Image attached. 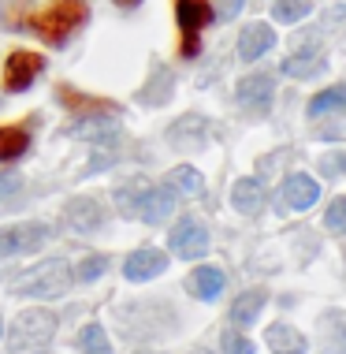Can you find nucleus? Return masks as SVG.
<instances>
[{
  "mask_svg": "<svg viewBox=\"0 0 346 354\" xmlns=\"http://www.w3.org/2000/svg\"><path fill=\"white\" fill-rule=\"evenodd\" d=\"M86 19H90V4H86V0H49L41 12H34L26 19V26H30L45 45H64Z\"/></svg>",
  "mask_w": 346,
  "mask_h": 354,
  "instance_id": "1",
  "label": "nucleus"
},
{
  "mask_svg": "<svg viewBox=\"0 0 346 354\" xmlns=\"http://www.w3.org/2000/svg\"><path fill=\"white\" fill-rule=\"evenodd\" d=\"M56 336V313L52 310H23L8 328L4 347L12 354H45Z\"/></svg>",
  "mask_w": 346,
  "mask_h": 354,
  "instance_id": "2",
  "label": "nucleus"
},
{
  "mask_svg": "<svg viewBox=\"0 0 346 354\" xmlns=\"http://www.w3.org/2000/svg\"><path fill=\"white\" fill-rule=\"evenodd\" d=\"M67 287H71V265L64 257H49V261L26 269L23 276H15L12 291L26 295V299H60L67 295Z\"/></svg>",
  "mask_w": 346,
  "mask_h": 354,
  "instance_id": "3",
  "label": "nucleus"
},
{
  "mask_svg": "<svg viewBox=\"0 0 346 354\" xmlns=\"http://www.w3.org/2000/svg\"><path fill=\"white\" fill-rule=\"evenodd\" d=\"M175 19H179V30H182L179 53L190 60V56H198V49H201L198 34L213 23L216 12H213V4H209V0H175Z\"/></svg>",
  "mask_w": 346,
  "mask_h": 354,
  "instance_id": "4",
  "label": "nucleus"
},
{
  "mask_svg": "<svg viewBox=\"0 0 346 354\" xmlns=\"http://www.w3.org/2000/svg\"><path fill=\"white\" fill-rule=\"evenodd\" d=\"M45 71V56L34 49H15L4 64V90L8 93H23L30 90V82Z\"/></svg>",
  "mask_w": 346,
  "mask_h": 354,
  "instance_id": "5",
  "label": "nucleus"
},
{
  "mask_svg": "<svg viewBox=\"0 0 346 354\" xmlns=\"http://www.w3.org/2000/svg\"><path fill=\"white\" fill-rule=\"evenodd\" d=\"M171 254L175 257H186V261H194V257H205L209 254V232L205 224L194 216L179 220L175 227H171Z\"/></svg>",
  "mask_w": 346,
  "mask_h": 354,
  "instance_id": "6",
  "label": "nucleus"
},
{
  "mask_svg": "<svg viewBox=\"0 0 346 354\" xmlns=\"http://www.w3.org/2000/svg\"><path fill=\"white\" fill-rule=\"evenodd\" d=\"M45 239H49V227L45 224L0 227V254H34V250H41Z\"/></svg>",
  "mask_w": 346,
  "mask_h": 354,
  "instance_id": "7",
  "label": "nucleus"
},
{
  "mask_svg": "<svg viewBox=\"0 0 346 354\" xmlns=\"http://www.w3.org/2000/svg\"><path fill=\"white\" fill-rule=\"evenodd\" d=\"M313 41H316L313 34H305L302 41H298L294 56H287V60H283V75H294V79H313V75L324 71V56H320V49H316Z\"/></svg>",
  "mask_w": 346,
  "mask_h": 354,
  "instance_id": "8",
  "label": "nucleus"
},
{
  "mask_svg": "<svg viewBox=\"0 0 346 354\" xmlns=\"http://www.w3.org/2000/svg\"><path fill=\"white\" fill-rule=\"evenodd\" d=\"M168 269V257L160 250H153V246H142V250H134L127 261H123V276H127L131 283H146L153 276H160Z\"/></svg>",
  "mask_w": 346,
  "mask_h": 354,
  "instance_id": "9",
  "label": "nucleus"
},
{
  "mask_svg": "<svg viewBox=\"0 0 346 354\" xmlns=\"http://www.w3.org/2000/svg\"><path fill=\"white\" fill-rule=\"evenodd\" d=\"M276 45V30L268 23H249L242 34H238V56L242 60H257Z\"/></svg>",
  "mask_w": 346,
  "mask_h": 354,
  "instance_id": "10",
  "label": "nucleus"
},
{
  "mask_svg": "<svg viewBox=\"0 0 346 354\" xmlns=\"http://www.w3.org/2000/svg\"><path fill=\"white\" fill-rule=\"evenodd\" d=\"M224 272L220 269H213V265H205V269H194L186 276V291L194 295V299H201V302H213V299H220L224 295Z\"/></svg>",
  "mask_w": 346,
  "mask_h": 354,
  "instance_id": "11",
  "label": "nucleus"
},
{
  "mask_svg": "<svg viewBox=\"0 0 346 354\" xmlns=\"http://www.w3.org/2000/svg\"><path fill=\"white\" fill-rule=\"evenodd\" d=\"M235 93L246 109H268V101L276 93V82H272V75H246Z\"/></svg>",
  "mask_w": 346,
  "mask_h": 354,
  "instance_id": "12",
  "label": "nucleus"
},
{
  "mask_svg": "<svg viewBox=\"0 0 346 354\" xmlns=\"http://www.w3.org/2000/svg\"><path fill=\"white\" fill-rule=\"evenodd\" d=\"M316 198H320V187H316V179H309V176H291L283 183V202H287V209H294V213L316 205Z\"/></svg>",
  "mask_w": 346,
  "mask_h": 354,
  "instance_id": "13",
  "label": "nucleus"
},
{
  "mask_svg": "<svg viewBox=\"0 0 346 354\" xmlns=\"http://www.w3.org/2000/svg\"><path fill=\"white\" fill-rule=\"evenodd\" d=\"M67 220H71L75 232L90 235L93 227H101V202H97V198H90V194L75 198V202L67 205Z\"/></svg>",
  "mask_w": 346,
  "mask_h": 354,
  "instance_id": "14",
  "label": "nucleus"
},
{
  "mask_svg": "<svg viewBox=\"0 0 346 354\" xmlns=\"http://www.w3.org/2000/svg\"><path fill=\"white\" fill-rule=\"evenodd\" d=\"M231 205H235L238 213L253 216L257 209L265 205V187L257 183V179H238V183L231 187Z\"/></svg>",
  "mask_w": 346,
  "mask_h": 354,
  "instance_id": "15",
  "label": "nucleus"
},
{
  "mask_svg": "<svg viewBox=\"0 0 346 354\" xmlns=\"http://www.w3.org/2000/svg\"><path fill=\"white\" fill-rule=\"evenodd\" d=\"M265 343L272 347V354H302L305 351V336L291 324H272L265 332Z\"/></svg>",
  "mask_w": 346,
  "mask_h": 354,
  "instance_id": "16",
  "label": "nucleus"
},
{
  "mask_svg": "<svg viewBox=\"0 0 346 354\" xmlns=\"http://www.w3.org/2000/svg\"><path fill=\"white\" fill-rule=\"evenodd\" d=\"M56 97H60L67 109H75V112H86V116H101V112H115V104L112 101H104V97H82L79 90H71V86H60L56 90Z\"/></svg>",
  "mask_w": 346,
  "mask_h": 354,
  "instance_id": "17",
  "label": "nucleus"
},
{
  "mask_svg": "<svg viewBox=\"0 0 346 354\" xmlns=\"http://www.w3.org/2000/svg\"><path fill=\"white\" fill-rule=\"evenodd\" d=\"M71 135L86 138V142H104V146H112L115 135H119V127H115V123H104L101 116H86L71 127Z\"/></svg>",
  "mask_w": 346,
  "mask_h": 354,
  "instance_id": "18",
  "label": "nucleus"
},
{
  "mask_svg": "<svg viewBox=\"0 0 346 354\" xmlns=\"http://www.w3.org/2000/svg\"><path fill=\"white\" fill-rule=\"evenodd\" d=\"M30 146V135H26L23 123H12V127H0V160H19Z\"/></svg>",
  "mask_w": 346,
  "mask_h": 354,
  "instance_id": "19",
  "label": "nucleus"
},
{
  "mask_svg": "<svg viewBox=\"0 0 346 354\" xmlns=\"http://www.w3.org/2000/svg\"><path fill=\"white\" fill-rule=\"evenodd\" d=\"M261 310H265V291H246V295L235 299V306H231V321L235 324H253Z\"/></svg>",
  "mask_w": 346,
  "mask_h": 354,
  "instance_id": "20",
  "label": "nucleus"
},
{
  "mask_svg": "<svg viewBox=\"0 0 346 354\" xmlns=\"http://www.w3.org/2000/svg\"><path fill=\"white\" fill-rule=\"evenodd\" d=\"M168 183L175 187V190H182V194H190V198H201V194H205V179H201V171L190 168V165H179V168L168 176Z\"/></svg>",
  "mask_w": 346,
  "mask_h": 354,
  "instance_id": "21",
  "label": "nucleus"
},
{
  "mask_svg": "<svg viewBox=\"0 0 346 354\" xmlns=\"http://www.w3.org/2000/svg\"><path fill=\"white\" fill-rule=\"evenodd\" d=\"M343 104H346V90H343V86H335V90H324V93H316V97L309 101V116L320 120V116H328V112L343 109Z\"/></svg>",
  "mask_w": 346,
  "mask_h": 354,
  "instance_id": "22",
  "label": "nucleus"
},
{
  "mask_svg": "<svg viewBox=\"0 0 346 354\" xmlns=\"http://www.w3.org/2000/svg\"><path fill=\"white\" fill-rule=\"evenodd\" d=\"M79 347H82V354H112V343L101 324H86L79 332Z\"/></svg>",
  "mask_w": 346,
  "mask_h": 354,
  "instance_id": "23",
  "label": "nucleus"
},
{
  "mask_svg": "<svg viewBox=\"0 0 346 354\" xmlns=\"http://www.w3.org/2000/svg\"><path fill=\"white\" fill-rule=\"evenodd\" d=\"M313 8V0H276L272 15L280 19V23H298V19H305Z\"/></svg>",
  "mask_w": 346,
  "mask_h": 354,
  "instance_id": "24",
  "label": "nucleus"
},
{
  "mask_svg": "<svg viewBox=\"0 0 346 354\" xmlns=\"http://www.w3.org/2000/svg\"><path fill=\"white\" fill-rule=\"evenodd\" d=\"M324 224H328V232H346V198H335L328 205V213H324Z\"/></svg>",
  "mask_w": 346,
  "mask_h": 354,
  "instance_id": "25",
  "label": "nucleus"
},
{
  "mask_svg": "<svg viewBox=\"0 0 346 354\" xmlns=\"http://www.w3.org/2000/svg\"><path fill=\"white\" fill-rule=\"evenodd\" d=\"M220 347H224V354H253V343L246 336H238V332H224Z\"/></svg>",
  "mask_w": 346,
  "mask_h": 354,
  "instance_id": "26",
  "label": "nucleus"
},
{
  "mask_svg": "<svg viewBox=\"0 0 346 354\" xmlns=\"http://www.w3.org/2000/svg\"><path fill=\"white\" fill-rule=\"evenodd\" d=\"M104 269H108V261H104L101 254H93V257H86V261L79 265V280H97Z\"/></svg>",
  "mask_w": 346,
  "mask_h": 354,
  "instance_id": "27",
  "label": "nucleus"
},
{
  "mask_svg": "<svg viewBox=\"0 0 346 354\" xmlns=\"http://www.w3.org/2000/svg\"><path fill=\"white\" fill-rule=\"evenodd\" d=\"M242 4L246 0H216L213 12H216V19H235L238 12H242Z\"/></svg>",
  "mask_w": 346,
  "mask_h": 354,
  "instance_id": "28",
  "label": "nucleus"
},
{
  "mask_svg": "<svg viewBox=\"0 0 346 354\" xmlns=\"http://www.w3.org/2000/svg\"><path fill=\"white\" fill-rule=\"evenodd\" d=\"M15 187H19V179H15V176H0V198H4V194H12Z\"/></svg>",
  "mask_w": 346,
  "mask_h": 354,
  "instance_id": "29",
  "label": "nucleus"
},
{
  "mask_svg": "<svg viewBox=\"0 0 346 354\" xmlns=\"http://www.w3.org/2000/svg\"><path fill=\"white\" fill-rule=\"evenodd\" d=\"M324 354H346V343H335V347H328Z\"/></svg>",
  "mask_w": 346,
  "mask_h": 354,
  "instance_id": "30",
  "label": "nucleus"
},
{
  "mask_svg": "<svg viewBox=\"0 0 346 354\" xmlns=\"http://www.w3.org/2000/svg\"><path fill=\"white\" fill-rule=\"evenodd\" d=\"M115 4H119V8H138L142 0H115Z\"/></svg>",
  "mask_w": 346,
  "mask_h": 354,
  "instance_id": "31",
  "label": "nucleus"
},
{
  "mask_svg": "<svg viewBox=\"0 0 346 354\" xmlns=\"http://www.w3.org/2000/svg\"><path fill=\"white\" fill-rule=\"evenodd\" d=\"M335 165H343V171H346V153H343V157H339V160H335Z\"/></svg>",
  "mask_w": 346,
  "mask_h": 354,
  "instance_id": "32",
  "label": "nucleus"
},
{
  "mask_svg": "<svg viewBox=\"0 0 346 354\" xmlns=\"http://www.w3.org/2000/svg\"><path fill=\"white\" fill-rule=\"evenodd\" d=\"M0 332H4V321H0Z\"/></svg>",
  "mask_w": 346,
  "mask_h": 354,
  "instance_id": "33",
  "label": "nucleus"
}]
</instances>
